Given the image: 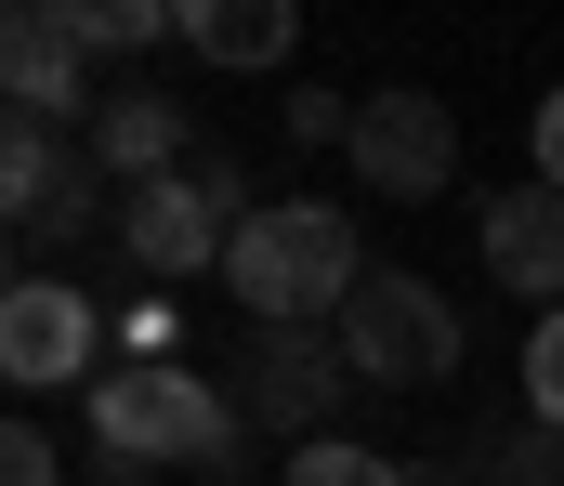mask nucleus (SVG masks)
Instances as JSON below:
<instances>
[{"label":"nucleus","instance_id":"1","mask_svg":"<svg viewBox=\"0 0 564 486\" xmlns=\"http://www.w3.org/2000/svg\"><path fill=\"white\" fill-rule=\"evenodd\" d=\"M224 290L250 328H341V303L368 290V250H355V210L328 197H263L224 250Z\"/></svg>","mask_w":564,"mask_h":486},{"label":"nucleus","instance_id":"2","mask_svg":"<svg viewBox=\"0 0 564 486\" xmlns=\"http://www.w3.org/2000/svg\"><path fill=\"white\" fill-rule=\"evenodd\" d=\"M79 421H93V447L106 461H132V474H171V461H197V474H224L237 461V395L224 381H197V368H106L93 395H79Z\"/></svg>","mask_w":564,"mask_h":486},{"label":"nucleus","instance_id":"3","mask_svg":"<svg viewBox=\"0 0 564 486\" xmlns=\"http://www.w3.org/2000/svg\"><path fill=\"white\" fill-rule=\"evenodd\" d=\"M341 368L355 381H394V395H421L459 368V316H446V290L408 277V263H368V290L341 303Z\"/></svg>","mask_w":564,"mask_h":486},{"label":"nucleus","instance_id":"4","mask_svg":"<svg viewBox=\"0 0 564 486\" xmlns=\"http://www.w3.org/2000/svg\"><path fill=\"white\" fill-rule=\"evenodd\" d=\"M0 381L13 395H53V381H106V303L79 277H13L0 290Z\"/></svg>","mask_w":564,"mask_h":486},{"label":"nucleus","instance_id":"5","mask_svg":"<svg viewBox=\"0 0 564 486\" xmlns=\"http://www.w3.org/2000/svg\"><path fill=\"white\" fill-rule=\"evenodd\" d=\"M0 93H13V132H93V53L66 26V0H13L0 26Z\"/></svg>","mask_w":564,"mask_h":486},{"label":"nucleus","instance_id":"6","mask_svg":"<svg viewBox=\"0 0 564 486\" xmlns=\"http://www.w3.org/2000/svg\"><path fill=\"white\" fill-rule=\"evenodd\" d=\"M341 159H355L368 197H446V184H459V119H446L433 93H408V79H394V93H355V145H341Z\"/></svg>","mask_w":564,"mask_h":486},{"label":"nucleus","instance_id":"7","mask_svg":"<svg viewBox=\"0 0 564 486\" xmlns=\"http://www.w3.org/2000/svg\"><path fill=\"white\" fill-rule=\"evenodd\" d=\"M119 250L171 290V277H224L237 224L210 210V184H197V171H171V184H132V197H119Z\"/></svg>","mask_w":564,"mask_h":486},{"label":"nucleus","instance_id":"8","mask_svg":"<svg viewBox=\"0 0 564 486\" xmlns=\"http://www.w3.org/2000/svg\"><path fill=\"white\" fill-rule=\"evenodd\" d=\"M79 210H106L93 145H66V132H13V145H0V224H13V237H53V224H79Z\"/></svg>","mask_w":564,"mask_h":486},{"label":"nucleus","instance_id":"9","mask_svg":"<svg viewBox=\"0 0 564 486\" xmlns=\"http://www.w3.org/2000/svg\"><path fill=\"white\" fill-rule=\"evenodd\" d=\"M341 328H250V381H237V408L250 421H328L341 408Z\"/></svg>","mask_w":564,"mask_h":486},{"label":"nucleus","instance_id":"10","mask_svg":"<svg viewBox=\"0 0 564 486\" xmlns=\"http://www.w3.org/2000/svg\"><path fill=\"white\" fill-rule=\"evenodd\" d=\"M79 145H93V171H106L119 197H132V184H171V171H197V159H184V106H171V93H144V79L93 106V132H79Z\"/></svg>","mask_w":564,"mask_h":486},{"label":"nucleus","instance_id":"11","mask_svg":"<svg viewBox=\"0 0 564 486\" xmlns=\"http://www.w3.org/2000/svg\"><path fill=\"white\" fill-rule=\"evenodd\" d=\"M486 277L499 290H525V303H564V197L552 184H512V197H486Z\"/></svg>","mask_w":564,"mask_h":486},{"label":"nucleus","instance_id":"12","mask_svg":"<svg viewBox=\"0 0 564 486\" xmlns=\"http://www.w3.org/2000/svg\"><path fill=\"white\" fill-rule=\"evenodd\" d=\"M184 53L197 66H289L302 53V0H184Z\"/></svg>","mask_w":564,"mask_h":486},{"label":"nucleus","instance_id":"13","mask_svg":"<svg viewBox=\"0 0 564 486\" xmlns=\"http://www.w3.org/2000/svg\"><path fill=\"white\" fill-rule=\"evenodd\" d=\"M276 486H421V474H408V461H381V447H355V434H302Z\"/></svg>","mask_w":564,"mask_h":486},{"label":"nucleus","instance_id":"14","mask_svg":"<svg viewBox=\"0 0 564 486\" xmlns=\"http://www.w3.org/2000/svg\"><path fill=\"white\" fill-rule=\"evenodd\" d=\"M525 421H552V434H564V303L525 328Z\"/></svg>","mask_w":564,"mask_h":486},{"label":"nucleus","instance_id":"15","mask_svg":"<svg viewBox=\"0 0 564 486\" xmlns=\"http://www.w3.org/2000/svg\"><path fill=\"white\" fill-rule=\"evenodd\" d=\"M289 145H355V93H315V79H289Z\"/></svg>","mask_w":564,"mask_h":486},{"label":"nucleus","instance_id":"16","mask_svg":"<svg viewBox=\"0 0 564 486\" xmlns=\"http://www.w3.org/2000/svg\"><path fill=\"white\" fill-rule=\"evenodd\" d=\"M0 486H66V461H53L40 421H0Z\"/></svg>","mask_w":564,"mask_h":486},{"label":"nucleus","instance_id":"17","mask_svg":"<svg viewBox=\"0 0 564 486\" xmlns=\"http://www.w3.org/2000/svg\"><path fill=\"white\" fill-rule=\"evenodd\" d=\"M539 184H552V197H564V93H552V106H539Z\"/></svg>","mask_w":564,"mask_h":486},{"label":"nucleus","instance_id":"18","mask_svg":"<svg viewBox=\"0 0 564 486\" xmlns=\"http://www.w3.org/2000/svg\"><path fill=\"white\" fill-rule=\"evenodd\" d=\"M552 486H564V474H552Z\"/></svg>","mask_w":564,"mask_h":486}]
</instances>
